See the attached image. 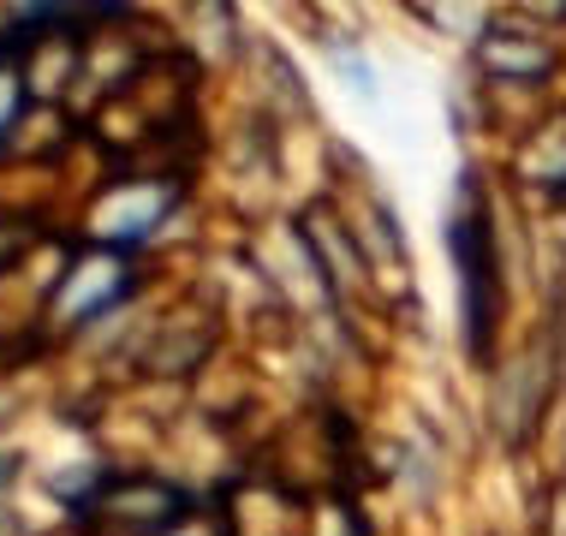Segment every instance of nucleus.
I'll return each mask as SVG.
<instances>
[{
    "label": "nucleus",
    "mask_w": 566,
    "mask_h": 536,
    "mask_svg": "<svg viewBox=\"0 0 566 536\" xmlns=\"http://www.w3.org/2000/svg\"><path fill=\"white\" fill-rule=\"evenodd\" d=\"M90 513H108V530H167L186 513V495L161 483H119Z\"/></svg>",
    "instance_id": "nucleus-1"
},
{
    "label": "nucleus",
    "mask_w": 566,
    "mask_h": 536,
    "mask_svg": "<svg viewBox=\"0 0 566 536\" xmlns=\"http://www.w3.org/2000/svg\"><path fill=\"white\" fill-rule=\"evenodd\" d=\"M126 293V256H90V263H78V274H72L66 286H60L54 298V316L60 322H84L96 311H108V304Z\"/></svg>",
    "instance_id": "nucleus-2"
},
{
    "label": "nucleus",
    "mask_w": 566,
    "mask_h": 536,
    "mask_svg": "<svg viewBox=\"0 0 566 536\" xmlns=\"http://www.w3.org/2000/svg\"><path fill=\"white\" fill-rule=\"evenodd\" d=\"M453 256L465 269V322H471V351H483V334H489V304H483V286H489V239H483V221H453Z\"/></svg>",
    "instance_id": "nucleus-3"
},
{
    "label": "nucleus",
    "mask_w": 566,
    "mask_h": 536,
    "mask_svg": "<svg viewBox=\"0 0 566 536\" xmlns=\"http://www.w3.org/2000/svg\"><path fill=\"white\" fill-rule=\"evenodd\" d=\"M537 406H543V364L525 358L518 370L501 376V393H495V423H501V435L518 441V435L531 429V418H537Z\"/></svg>",
    "instance_id": "nucleus-4"
},
{
    "label": "nucleus",
    "mask_w": 566,
    "mask_h": 536,
    "mask_svg": "<svg viewBox=\"0 0 566 536\" xmlns=\"http://www.w3.org/2000/svg\"><path fill=\"white\" fill-rule=\"evenodd\" d=\"M478 60H483V72H501V78H543V72L555 66V54H548L537 36H518V30L483 36Z\"/></svg>",
    "instance_id": "nucleus-5"
},
{
    "label": "nucleus",
    "mask_w": 566,
    "mask_h": 536,
    "mask_svg": "<svg viewBox=\"0 0 566 536\" xmlns=\"http://www.w3.org/2000/svg\"><path fill=\"white\" fill-rule=\"evenodd\" d=\"M161 209H167L161 191H137V197H126V203H114L108 214H102V233H114V221H126V233H119L114 244H132V239H144L149 227L161 221Z\"/></svg>",
    "instance_id": "nucleus-6"
},
{
    "label": "nucleus",
    "mask_w": 566,
    "mask_h": 536,
    "mask_svg": "<svg viewBox=\"0 0 566 536\" xmlns=\"http://www.w3.org/2000/svg\"><path fill=\"white\" fill-rule=\"evenodd\" d=\"M19 114H24V72L0 66V144H7V132Z\"/></svg>",
    "instance_id": "nucleus-7"
}]
</instances>
